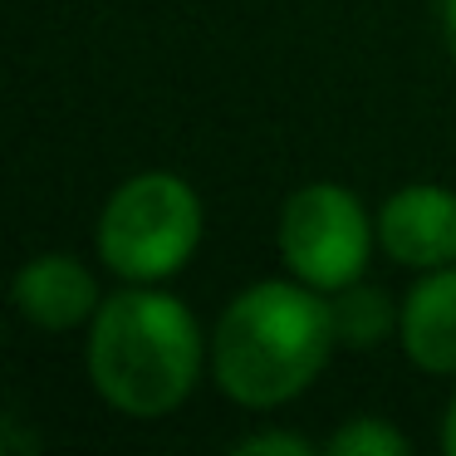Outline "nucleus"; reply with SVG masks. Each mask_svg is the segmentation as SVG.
<instances>
[{
	"mask_svg": "<svg viewBox=\"0 0 456 456\" xmlns=\"http://www.w3.org/2000/svg\"><path fill=\"white\" fill-rule=\"evenodd\" d=\"M334 329H338V344H354V348H373L383 344L387 334L397 329V309L387 305L383 289L354 280L348 289H338L334 299Z\"/></svg>",
	"mask_w": 456,
	"mask_h": 456,
	"instance_id": "nucleus-8",
	"label": "nucleus"
},
{
	"mask_svg": "<svg viewBox=\"0 0 456 456\" xmlns=\"http://www.w3.org/2000/svg\"><path fill=\"white\" fill-rule=\"evenodd\" d=\"M275 246L295 280L338 295L354 280H363L368 256L378 246V221L338 182H305L280 207Z\"/></svg>",
	"mask_w": 456,
	"mask_h": 456,
	"instance_id": "nucleus-4",
	"label": "nucleus"
},
{
	"mask_svg": "<svg viewBox=\"0 0 456 456\" xmlns=\"http://www.w3.org/2000/svg\"><path fill=\"white\" fill-rule=\"evenodd\" d=\"M378 246L407 270L456 265V191L436 182H407L378 207Z\"/></svg>",
	"mask_w": 456,
	"mask_h": 456,
	"instance_id": "nucleus-5",
	"label": "nucleus"
},
{
	"mask_svg": "<svg viewBox=\"0 0 456 456\" xmlns=\"http://www.w3.org/2000/svg\"><path fill=\"white\" fill-rule=\"evenodd\" d=\"M442 446H446V456H456V393H452L446 417H442Z\"/></svg>",
	"mask_w": 456,
	"mask_h": 456,
	"instance_id": "nucleus-11",
	"label": "nucleus"
},
{
	"mask_svg": "<svg viewBox=\"0 0 456 456\" xmlns=\"http://www.w3.org/2000/svg\"><path fill=\"white\" fill-rule=\"evenodd\" d=\"M397 344L422 373L456 378V265L422 270L397 305Z\"/></svg>",
	"mask_w": 456,
	"mask_h": 456,
	"instance_id": "nucleus-7",
	"label": "nucleus"
},
{
	"mask_svg": "<svg viewBox=\"0 0 456 456\" xmlns=\"http://www.w3.org/2000/svg\"><path fill=\"white\" fill-rule=\"evenodd\" d=\"M442 35H446V50L456 54V0H442Z\"/></svg>",
	"mask_w": 456,
	"mask_h": 456,
	"instance_id": "nucleus-12",
	"label": "nucleus"
},
{
	"mask_svg": "<svg viewBox=\"0 0 456 456\" xmlns=\"http://www.w3.org/2000/svg\"><path fill=\"white\" fill-rule=\"evenodd\" d=\"M338 344L334 305L305 280H256L216 319L211 378L236 407H285L324 373Z\"/></svg>",
	"mask_w": 456,
	"mask_h": 456,
	"instance_id": "nucleus-1",
	"label": "nucleus"
},
{
	"mask_svg": "<svg viewBox=\"0 0 456 456\" xmlns=\"http://www.w3.org/2000/svg\"><path fill=\"white\" fill-rule=\"evenodd\" d=\"M236 456H309L314 446L305 436H289V432H250L231 446Z\"/></svg>",
	"mask_w": 456,
	"mask_h": 456,
	"instance_id": "nucleus-10",
	"label": "nucleus"
},
{
	"mask_svg": "<svg viewBox=\"0 0 456 456\" xmlns=\"http://www.w3.org/2000/svg\"><path fill=\"white\" fill-rule=\"evenodd\" d=\"M201 324L177 295L128 285L89 319V383L113 412L152 422L177 412L201 378Z\"/></svg>",
	"mask_w": 456,
	"mask_h": 456,
	"instance_id": "nucleus-2",
	"label": "nucleus"
},
{
	"mask_svg": "<svg viewBox=\"0 0 456 456\" xmlns=\"http://www.w3.org/2000/svg\"><path fill=\"white\" fill-rule=\"evenodd\" d=\"M15 309L30 319L35 329H50V334H64V329H79L99 314L103 295L94 285L89 265L64 250H50V256H35L20 265L11 289Z\"/></svg>",
	"mask_w": 456,
	"mask_h": 456,
	"instance_id": "nucleus-6",
	"label": "nucleus"
},
{
	"mask_svg": "<svg viewBox=\"0 0 456 456\" xmlns=\"http://www.w3.org/2000/svg\"><path fill=\"white\" fill-rule=\"evenodd\" d=\"M324 452L329 456H407L412 442L383 417H348L338 432H329Z\"/></svg>",
	"mask_w": 456,
	"mask_h": 456,
	"instance_id": "nucleus-9",
	"label": "nucleus"
},
{
	"mask_svg": "<svg viewBox=\"0 0 456 456\" xmlns=\"http://www.w3.org/2000/svg\"><path fill=\"white\" fill-rule=\"evenodd\" d=\"M99 260L128 285H162L201 246V197L177 172L118 182L99 211Z\"/></svg>",
	"mask_w": 456,
	"mask_h": 456,
	"instance_id": "nucleus-3",
	"label": "nucleus"
}]
</instances>
